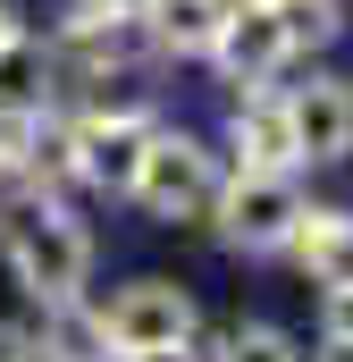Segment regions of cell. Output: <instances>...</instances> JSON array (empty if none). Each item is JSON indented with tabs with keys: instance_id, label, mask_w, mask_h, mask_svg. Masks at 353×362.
Instances as JSON below:
<instances>
[{
	"instance_id": "5",
	"label": "cell",
	"mask_w": 353,
	"mask_h": 362,
	"mask_svg": "<svg viewBox=\"0 0 353 362\" xmlns=\"http://www.w3.org/2000/svg\"><path fill=\"white\" fill-rule=\"evenodd\" d=\"M101 329H109V354H143V346L193 337L202 312H193V295H185L176 278H135V286H118V295L101 303Z\"/></svg>"
},
{
	"instance_id": "11",
	"label": "cell",
	"mask_w": 353,
	"mask_h": 362,
	"mask_svg": "<svg viewBox=\"0 0 353 362\" xmlns=\"http://www.w3.org/2000/svg\"><path fill=\"white\" fill-rule=\"evenodd\" d=\"M42 362H118L109 354V329H101V312H92L85 295H59V303H42Z\"/></svg>"
},
{
	"instance_id": "8",
	"label": "cell",
	"mask_w": 353,
	"mask_h": 362,
	"mask_svg": "<svg viewBox=\"0 0 353 362\" xmlns=\"http://www.w3.org/2000/svg\"><path fill=\"white\" fill-rule=\"evenodd\" d=\"M227 152H236V169H303L286 93H261V85L236 93V110H227Z\"/></svg>"
},
{
	"instance_id": "19",
	"label": "cell",
	"mask_w": 353,
	"mask_h": 362,
	"mask_svg": "<svg viewBox=\"0 0 353 362\" xmlns=\"http://www.w3.org/2000/svg\"><path fill=\"white\" fill-rule=\"evenodd\" d=\"M118 362H202V354H193V337H176V346H143V354H118Z\"/></svg>"
},
{
	"instance_id": "6",
	"label": "cell",
	"mask_w": 353,
	"mask_h": 362,
	"mask_svg": "<svg viewBox=\"0 0 353 362\" xmlns=\"http://www.w3.org/2000/svg\"><path fill=\"white\" fill-rule=\"evenodd\" d=\"M68 127H76V177L101 185V194H126L135 169H143V144L160 135L152 110H85Z\"/></svg>"
},
{
	"instance_id": "13",
	"label": "cell",
	"mask_w": 353,
	"mask_h": 362,
	"mask_svg": "<svg viewBox=\"0 0 353 362\" xmlns=\"http://www.w3.org/2000/svg\"><path fill=\"white\" fill-rule=\"evenodd\" d=\"M0 110H51V51L25 34L0 42Z\"/></svg>"
},
{
	"instance_id": "2",
	"label": "cell",
	"mask_w": 353,
	"mask_h": 362,
	"mask_svg": "<svg viewBox=\"0 0 353 362\" xmlns=\"http://www.w3.org/2000/svg\"><path fill=\"white\" fill-rule=\"evenodd\" d=\"M160 42L143 25V0H76L51 34V68L68 76H118V68H143Z\"/></svg>"
},
{
	"instance_id": "20",
	"label": "cell",
	"mask_w": 353,
	"mask_h": 362,
	"mask_svg": "<svg viewBox=\"0 0 353 362\" xmlns=\"http://www.w3.org/2000/svg\"><path fill=\"white\" fill-rule=\"evenodd\" d=\"M8 34H17V8H8V0H0V42H8Z\"/></svg>"
},
{
	"instance_id": "10",
	"label": "cell",
	"mask_w": 353,
	"mask_h": 362,
	"mask_svg": "<svg viewBox=\"0 0 353 362\" xmlns=\"http://www.w3.org/2000/svg\"><path fill=\"white\" fill-rule=\"evenodd\" d=\"M286 253L320 278V286H353V211H311V202H303Z\"/></svg>"
},
{
	"instance_id": "15",
	"label": "cell",
	"mask_w": 353,
	"mask_h": 362,
	"mask_svg": "<svg viewBox=\"0 0 353 362\" xmlns=\"http://www.w3.org/2000/svg\"><path fill=\"white\" fill-rule=\"evenodd\" d=\"M219 362H303V346H294L277 320H244V329L219 346Z\"/></svg>"
},
{
	"instance_id": "14",
	"label": "cell",
	"mask_w": 353,
	"mask_h": 362,
	"mask_svg": "<svg viewBox=\"0 0 353 362\" xmlns=\"http://www.w3.org/2000/svg\"><path fill=\"white\" fill-rule=\"evenodd\" d=\"M277 17H286V42L294 51H311V42L328 51L345 34V0H277Z\"/></svg>"
},
{
	"instance_id": "7",
	"label": "cell",
	"mask_w": 353,
	"mask_h": 362,
	"mask_svg": "<svg viewBox=\"0 0 353 362\" xmlns=\"http://www.w3.org/2000/svg\"><path fill=\"white\" fill-rule=\"evenodd\" d=\"M286 59H294L286 17H277L269 0H227V25H219V42H210V68H219L236 93H253V85H269Z\"/></svg>"
},
{
	"instance_id": "21",
	"label": "cell",
	"mask_w": 353,
	"mask_h": 362,
	"mask_svg": "<svg viewBox=\"0 0 353 362\" xmlns=\"http://www.w3.org/2000/svg\"><path fill=\"white\" fill-rule=\"evenodd\" d=\"M320 362H353V346H337V337H328V354H320Z\"/></svg>"
},
{
	"instance_id": "22",
	"label": "cell",
	"mask_w": 353,
	"mask_h": 362,
	"mask_svg": "<svg viewBox=\"0 0 353 362\" xmlns=\"http://www.w3.org/2000/svg\"><path fill=\"white\" fill-rule=\"evenodd\" d=\"M269 8H277V0H269Z\"/></svg>"
},
{
	"instance_id": "18",
	"label": "cell",
	"mask_w": 353,
	"mask_h": 362,
	"mask_svg": "<svg viewBox=\"0 0 353 362\" xmlns=\"http://www.w3.org/2000/svg\"><path fill=\"white\" fill-rule=\"evenodd\" d=\"M0 362H42V337L25 320H0Z\"/></svg>"
},
{
	"instance_id": "1",
	"label": "cell",
	"mask_w": 353,
	"mask_h": 362,
	"mask_svg": "<svg viewBox=\"0 0 353 362\" xmlns=\"http://www.w3.org/2000/svg\"><path fill=\"white\" fill-rule=\"evenodd\" d=\"M0 262H8V278L34 303H59V295H85L92 236H85V219L51 185H25L17 202H0Z\"/></svg>"
},
{
	"instance_id": "17",
	"label": "cell",
	"mask_w": 353,
	"mask_h": 362,
	"mask_svg": "<svg viewBox=\"0 0 353 362\" xmlns=\"http://www.w3.org/2000/svg\"><path fill=\"white\" fill-rule=\"evenodd\" d=\"M320 329H328L337 346H353V286H328V303H320Z\"/></svg>"
},
{
	"instance_id": "12",
	"label": "cell",
	"mask_w": 353,
	"mask_h": 362,
	"mask_svg": "<svg viewBox=\"0 0 353 362\" xmlns=\"http://www.w3.org/2000/svg\"><path fill=\"white\" fill-rule=\"evenodd\" d=\"M143 25H152V42L176 51V59H210V42L227 25V0H143Z\"/></svg>"
},
{
	"instance_id": "9",
	"label": "cell",
	"mask_w": 353,
	"mask_h": 362,
	"mask_svg": "<svg viewBox=\"0 0 353 362\" xmlns=\"http://www.w3.org/2000/svg\"><path fill=\"white\" fill-rule=\"evenodd\" d=\"M286 118H294V152H303V160H345L353 152V85L345 76L294 85L286 93Z\"/></svg>"
},
{
	"instance_id": "16",
	"label": "cell",
	"mask_w": 353,
	"mask_h": 362,
	"mask_svg": "<svg viewBox=\"0 0 353 362\" xmlns=\"http://www.w3.org/2000/svg\"><path fill=\"white\" fill-rule=\"evenodd\" d=\"M34 118H42V110H0V185L25 169V135H34Z\"/></svg>"
},
{
	"instance_id": "3",
	"label": "cell",
	"mask_w": 353,
	"mask_h": 362,
	"mask_svg": "<svg viewBox=\"0 0 353 362\" xmlns=\"http://www.w3.org/2000/svg\"><path fill=\"white\" fill-rule=\"evenodd\" d=\"M210 219H219V245L227 253H286L294 245V219H303L294 169H236L210 194Z\"/></svg>"
},
{
	"instance_id": "4",
	"label": "cell",
	"mask_w": 353,
	"mask_h": 362,
	"mask_svg": "<svg viewBox=\"0 0 353 362\" xmlns=\"http://www.w3.org/2000/svg\"><path fill=\"white\" fill-rule=\"evenodd\" d=\"M210 194H219V152H210L202 135H169V127L143 144V169L126 185V202H135L143 219H202Z\"/></svg>"
}]
</instances>
